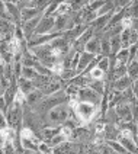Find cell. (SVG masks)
<instances>
[{
    "mask_svg": "<svg viewBox=\"0 0 138 154\" xmlns=\"http://www.w3.org/2000/svg\"><path fill=\"white\" fill-rule=\"evenodd\" d=\"M70 116H71V108L69 106V103L60 105L47 113L44 124L45 127H61L70 119Z\"/></svg>",
    "mask_w": 138,
    "mask_h": 154,
    "instance_id": "cell-1",
    "label": "cell"
},
{
    "mask_svg": "<svg viewBox=\"0 0 138 154\" xmlns=\"http://www.w3.org/2000/svg\"><path fill=\"white\" fill-rule=\"evenodd\" d=\"M6 118H8L9 127L20 131L23 127V105L13 103L6 112Z\"/></svg>",
    "mask_w": 138,
    "mask_h": 154,
    "instance_id": "cell-2",
    "label": "cell"
},
{
    "mask_svg": "<svg viewBox=\"0 0 138 154\" xmlns=\"http://www.w3.org/2000/svg\"><path fill=\"white\" fill-rule=\"evenodd\" d=\"M55 28V16H44L41 17V22L35 31V35H50L54 32Z\"/></svg>",
    "mask_w": 138,
    "mask_h": 154,
    "instance_id": "cell-3",
    "label": "cell"
},
{
    "mask_svg": "<svg viewBox=\"0 0 138 154\" xmlns=\"http://www.w3.org/2000/svg\"><path fill=\"white\" fill-rule=\"evenodd\" d=\"M83 146L74 141H66L61 146L52 148V154H80Z\"/></svg>",
    "mask_w": 138,
    "mask_h": 154,
    "instance_id": "cell-4",
    "label": "cell"
},
{
    "mask_svg": "<svg viewBox=\"0 0 138 154\" xmlns=\"http://www.w3.org/2000/svg\"><path fill=\"white\" fill-rule=\"evenodd\" d=\"M102 99H103V96H100L96 92H93L90 87L80 89V92H78V100L80 102H89V103H95V105H100Z\"/></svg>",
    "mask_w": 138,
    "mask_h": 154,
    "instance_id": "cell-5",
    "label": "cell"
},
{
    "mask_svg": "<svg viewBox=\"0 0 138 154\" xmlns=\"http://www.w3.org/2000/svg\"><path fill=\"white\" fill-rule=\"evenodd\" d=\"M2 3L5 5L6 10L9 12V15L12 16L15 25H17V26L22 25V12H20V9L16 6V3H15V2H6V0H3Z\"/></svg>",
    "mask_w": 138,
    "mask_h": 154,
    "instance_id": "cell-6",
    "label": "cell"
},
{
    "mask_svg": "<svg viewBox=\"0 0 138 154\" xmlns=\"http://www.w3.org/2000/svg\"><path fill=\"white\" fill-rule=\"evenodd\" d=\"M115 109L118 113L119 122H132V108L130 103H119Z\"/></svg>",
    "mask_w": 138,
    "mask_h": 154,
    "instance_id": "cell-7",
    "label": "cell"
},
{
    "mask_svg": "<svg viewBox=\"0 0 138 154\" xmlns=\"http://www.w3.org/2000/svg\"><path fill=\"white\" fill-rule=\"evenodd\" d=\"M95 61H96V55H93V54H90L87 51L81 52L80 54V61H78V66H77V73L78 74L84 73Z\"/></svg>",
    "mask_w": 138,
    "mask_h": 154,
    "instance_id": "cell-8",
    "label": "cell"
},
{
    "mask_svg": "<svg viewBox=\"0 0 138 154\" xmlns=\"http://www.w3.org/2000/svg\"><path fill=\"white\" fill-rule=\"evenodd\" d=\"M132 85H134V82L131 80V77L125 76V77H122V79H119V80H116V82H113L109 89H113V90H116L119 93H124L125 90L132 89Z\"/></svg>",
    "mask_w": 138,
    "mask_h": 154,
    "instance_id": "cell-9",
    "label": "cell"
},
{
    "mask_svg": "<svg viewBox=\"0 0 138 154\" xmlns=\"http://www.w3.org/2000/svg\"><path fill=\"white\" fill-rule=\"evenodd\" d=\"M121 135V129L118 125H112V124H108L106 125V131H105V141L109 143V141H118Z\"/></svg>",
    "mask_w": 138,
    "mask_h": 154,
    "instance_id": "cell-10",
    "label": "cell"
},
{
    "mask_svg": "<svg viewBox=\"0 0 138 154\" xmlns=\"http://www.w3.org/2000/svg\"><path fill=\"white\" fill-rule=\"evenodd\" d=\"M61 134V127H45L41 131V140L44 143H50L54 137Z\"/></svg>",
    "mask_w": 138,
    "mask_h": 154,
    "instance_id": "cell-11",
    "label": "cell"
},
{
    "mask_svg": "<svg viewBox=\"0 0 138 154\" xmlns=\"http://www.w3.org/2000/svg\"><path fill=\"white\" fill-rule=\"evenodd\" d=\"M45 97L44 93L41 90H35L32 93H29L26 96V106H29V108H35L36 105H39V103L42 102V99Z\"/></svg>",
    "mask_w": 138,
    "mask_h": 154,
    "instance_id": "cell-12",
    "label": "cell"
},
{
    "mask_svg": "<svg viewBox=\"0 0 138 154\" xmlns=\"http://www.w3.org/2000/svg\"><path fill=\"white\" fill-rule=\"evenodd\" d=\"M17 89H19L22 93H25L26 96L36 90V89H35L34 82H32V80H26V79H23V77H20V79L17 80Z\"/></svg>",
    "mask_w": 138,
    "mask_h": 154,
    "instance_id": "cell-13",
    "label": "cell"
},
{
    "mask_svg": "<svg viewBox=\"0 0 138 154\" xmlns=\"http://www.w3.org/2000/svg\"><path fill=\"white\" fill-rule=\"evenodd\" d=\"M86 51L90 52V54H93V55H102V48H100V38H97L95 36L90 42L86 45Z\"/></svg>",
    "mask_w": 138,
    "mask_h": 154,
    "instance_id": "cell-14",
    "label": "cell"
},
{
    "mask_svg": "<svg viewBox=\"0 0 138 154\" xmlns=\"http://www.w3.org/2000/svg\"><path fill=\"white\" fill-rule=\"evenodd\" d=\"M102 119H103L106 124H112V125H118V124H119V118H118V113H116V109H115V108H109Z\"/></svg>",
    "mask_w": 138,
    "mask_h": 154,
    "instance_id": "cell-15",
    "label": "cell"
},
{
    "mask_svg": "<svg viewBox=\"0 0 138 154\" xmlns=\"http://www.w3.org/2000/svg\"><path fill=\"white\" fill-rule=\"evenodd\" d=\"M97 69L105 71L106 74L111 71V61L109 57H103V55H97Z\"/></svg>",
    "mask_w": 138,
    "mask_h": 154,
    "instance_id": "cell-16",
    "label": "cell"
},
{
    "mask_svg": "<svg viewBox=\"0 0 138 154\" xmlns=\"http://www.w3.org/2000/svg\"><path fill=\"white\" fill-rule=\"evenodd\" d=\"M89 77L92 79V82H93V80H99V82H106V77H108V74H106L105 71H102L100 69H97V66H96L95 69H92V71L89 73Z\"/></svg>",
    "mask_w": 138,
    "mask_h": 154,
    "instance_id": "cell-17",
    "label": "cell"
},
{
    "mask_svg": "<svg viewBox=\"0 0 138 154\" xmlns=\"http://www.w3.org/2000/svg\"><path fill=\"white\" fill-rule=\"evenodd\" d=\"M111 50H112V54L111 55H116L118 52L122 50V39H121V35L118 36H113L111 38Z\"/></svg>",
    "mask_w": 138,
    "mask_h": 154,
    "instance_id": "cell-18",
    "label": "cell"
},
{
    "mask_svg": "<svg viewBox=\"0 0 138 154\" xmlns=\"http://www.w3.org/2000/svg\"><path fill=\"white\" fill-rule=\"evenodd\" d=\"M22 77L26 79V80H32V82H34L35 79H38V77H39V74H38V71H36L35 69H31V67H23V70H22Z\"/></svg>",
    "mask_w": 138,
    "mask_h": 154,
    "instance_id": "cell-19",
    "label": "cell"
},
{
    "mask_svg": "<svg viewBox=\"0 0 138 154\" xmlns=\"http://www.w3.org/2000/svg\"><path fill=\"white\" fill-rule=\"evenodd\" d=\"M115 57H116V63L128 64L130 63V50H121Z\"/></svg>",
    "mask_w": 138,
    "mask_h": 154,
    "instance_id": "cell-20",
    "label": "cell"
},
{
    "mask_svg": "<svg viewBox=\"0 0 138 154\" xmlns=\"http://www.w3.org/2000/svg\"><path fill=\"white\" fill-rule=\"evenodd\" d=\"M108 146L111 147L113 151H115V153H118V154H130L125 148H124V146H122L119 141H109V143H108Z\"/></svg>",
    "mask_w": 138,
    "mask_h": 154,
    "instance_id": "cell-21",
    "label": "cell"
},
{
    "mask_svg": "<svg viewBox=\"0 0 138 154\" xmlns=\"http://www.w3.org/2000/svg\"><path fill=\"white\" fill-rule=\"evenodd\" d=\"M105 3H106V2H103V0H102V2H100V0H96V2H89V6H87V8L97 13V12H99V10L105 6Z\"/></svg>",
    "mask_w": 138,
    "mask_h": 154,
    "instance_id": "cell-22",
    "label": "cell"
},
{
    "mask_svg": "<svg viewBox=\"0 0 138 154\" xmlns=\"http://www.w3.org/2000/svg\"><path fill=\"white\" fill-rule=\"evenodd\" d=\"M38 151H39L41 154H52V148L48 146L47 143H44V141H42V143L39 144V148H38Z\"/></svg>",
    "mask_w": 138,
    "mask_h": 154,
    "instance_id": "cell-23",
    "label": "cell"
},
{
    "mask_svg": "<svg viewBox=\"0 0 138 154\" xmlns=\"http://www.w3.org/2000/svg\"><path fill=\"white\" fill-rule=\"evenodd\" d=\"M97 150H99V153L100 154H112L113 153V150L108 146V143H105V144H102V146H99L97 147Z\"/></svg>",
    "mask_w": 138,
    "mask_h": 154,
    "instance_id": "cell-24",
    "label": "cell"
},
{
    "mask_svg": "<svg viewBox=\"0 0 138 154\" xmlns=\"http://www.w3.org/2000/svg\"><path fill=\"white\" fill-rule=\"evenodd\" d=\"M131 108H132V122L138 125V103L131 105Z\"/></svg>",
    "mask_w": 138,
    "mask_h": 154,
    "instance_id": "cell-25",
    "label": "cell"
},
{
    "mask_svg": "<svg viewBox=\"0 0 138 154\" xmlns=\"http://www.w3.org/2000/svg\"><path fill=\"white\" fill-rule=\"evenodd\" d=\"M132 90H134V93H135V97L138 99V79L134 82V85H132Z\"/></svg>",
    "mask_w": 138,
    "mask_h": 154,
    "instance_id": "cell-26",
    "label": "cell"
},
{
    "mask_svg": "<svg viewBox=\"0 0 138 154\" xmlns=\"http://www.w3.org/2000/svg\"><path fill=\"white\" fill-rule=\"evenodd\" d=\"M134 141H135V144H137V147H138V135L135 137V140H134Z\"/></svg>",
    "mask_w": 138,
    "mask_h": 154,
    "instance_id": "cell-27",
    "label": "cell"
},
{
    "mask_svg": "<svg viewBox=\"0 0 138 154\" xmlns=\"http://www.w3.org/2000/svg\"><path fill=\"white\" fill-rule=\"evenodd\" d=\"M137 135H138V125H137Z\"/></svg>",
    "mask_w": 138,
    "mask_h": 154,
    "instance_id": "cell-28",
    "label": "cell"
},
{
    "mask_svg": "<svg viewBox=\"0 0 138 154\" xmlns=\"http://www.w3.org/2000/svg\"><path fill=\"white\" fill-rule=\"evenodd\" d=\"M112 154H118V153H115V151H113V153H112Z\"/></svg>",
    "mask_w": 138,
    "mask_h": 154,
    "instance_id": "cell-29",
    "label": "cell"
}]
</instances>
